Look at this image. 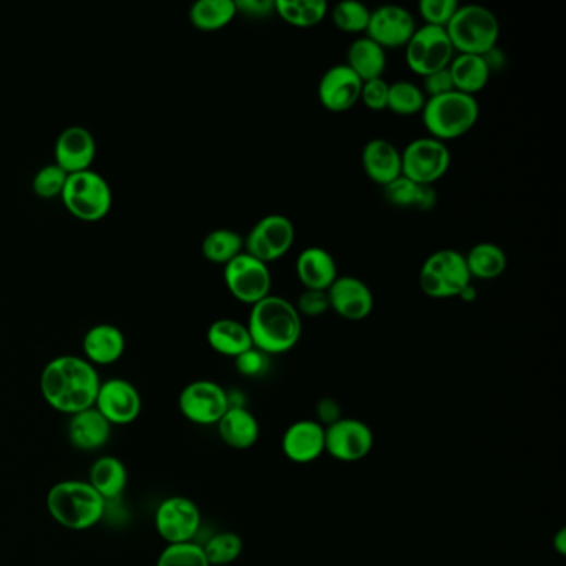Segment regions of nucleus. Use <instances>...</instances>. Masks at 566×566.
<instances>
[{"mask_svg":"<svg viewBox=\"0 0 566 566\" xmlns=\"http://www.w3.org/2000/svg\"><path fill=\"white\" fill-rule=\"evenodd\" d=\"M200 527L202 511L192 498L181 495L165 498L155 511V528L168 545L193 542Z\"/></svg>","mask_w":566,"mask_h":566,"instance_id":"f8f14e48","label":"nucleus"},{"mask_svg":"<svg viewBox=\"0 0 566 566\" xmlns=\"http://www.w3.org/2000/svg\"><path fill=\"white\" fill-rule=\"evenodd\" d=\"M238 372L244 377H257V375L264 374L268 369V356L264 352L257 351L256 348L248 349L243 354L238 356L234 359Z\"/></svg>","mask_w":566,"mask_h":566,"instance_id":"37998d69","label":"nucleus"},{"mask_svg":"<svg viewBox=\"0 0 566 566\" xmlns=\"http://www.w3.org/2000/svg\"><path fill=\"white\" fill-rule=\"evenodd\" d=\"M479 117L477 98L457 91L427 98L422 110V122L429 135L444 143L469 133L479 122Z\"/></svg>","mask_w":566,"mask_h":566,"instance_id":"20e7f679","label":"nucleus"},{"mask_svg":"<svg viewBox=\"0 0 566 566\" xmlns=\"http://www.w3.org/2000/svg\"><path fill=\"white\" fill-rule=\"evenodd\" d=\"M294 238V225L288 216H264L244 238V253L269 264L281 260L291 251Z\"/></svg>","mask_w":566,"mask_h":566,"instance_id":"9b49d317","label":"nucleus"},{"mask_svg":"<svg viewBox=\"0 0 566 566\" xmlns=\"http://www.w3.org/2000/svg\"><path fill=\"white\" fill-rule=\"evenodd\" d=\"M483 60H485L486 67H489L490 73L498 72L507 65V57H505L504 50L494 47L489 52L483 53Z\"/></svg>","mask_w":566,"mask_h":566,"instance_id":"de8ad7c7","label":"nucleus"},{"mask_svg":"<svg viewBox=\"0 0 566 566\" xmlns=\"http://www.w3.org/2000/svg\"><path fill=\"white\" fill-rule=\"evenodd\" d=\"M69 441L82 451H95L104 448L111 437V424L95 407L70 416Z\"/></svg>","mask_w":566,"mask_h":566,"instance_id":"4be33fe9","label":"nucleus"},{"mask_svg":"<svg viewBox=\"0 0 566 566\" xmlns=\"http://www.w3.org/2000/svg\"><path fill=\"white\" fill-rule=\"evenodd\" d=\"M330 17L339 31L346 34H361L368 31L371 9L358 0H346L333 9Z\"/></svg>","mask_w":566,"mask_h":566,"instance_id":"e433bc0d","label":"nucleus"},{"mask_svg":"<svg viewBox=\"0 0 566 566\" xmlns=\"http://www.w3.org/2000/svg\"><path fill=\"white\" fill-rule=\"evenodd\" d=\"M181 416L196 425H216L230 409L228 393L213 381L188 384L178 397Z\"/></svg>","mask_w":566,"mask_h":566,"instance_id":"ddd939ff","label":"nucleus"},{"mask_svg":"<svg viewBox=\"0 0 566 566\" xmlns=\"http://www.w3.org/2000/svg\"><path fill=\"white\" fill-rule=\"evenodd\" d=\"M317 419H320V424L323 427H327V425L334 424V422L339 421L341 419V409L337 406L336 400L333 399H323L320 404H317Z\"/></svg>","mask_w":566,"mask_h":566,"instance_id":"49530a36","label":"nucleus"},{"mask_svg":"<svg viewBox=\"0 0 566 566\" xmlns=\"http://www.w3.org/2000/svg\"><path fill=\"white\" fill-rule=\"evenodd\" d=\"M400 154H402V177L432 186L447 174L451 164L448 146L432 136L413 140Z\"/></svg>","mask_w":566,"mask_h":566,"instance_id":"9d476101","label":"nucleus"},{"mask_svg":"<svg viewBox=\"0 0 566 566\" xmlns=\"http://www.w3.org/2000/svg\"><path fill=\"white\" fill-rule=\"evenodd\" d=\"M326 447V427L317 421L303 419L286 429L281 438V450L289 462L308 466L316 462Z\"/></svg>","mask_w":566,"mask_h":566,"instance_id":"6ab92c4d","label":"nucleus"},{"mask_svg":"<svg viewBox=\"0 0 566 566\" xmlns=\"http://www.w3.org/2000/svg\"><path fill=\"white\" fill-rule=\"evenodd\" d=\"M361 161L365 174L380 186L402 177V154L389 140L374 139L365 143Z\"/></svg>","mask_w":566,"mask_h":566,"instance_id":"412c9836","label":"nucleus"},{"mask_svg":"<svg viewBox=\"0 0 566 566\" xmlns=\"http://www.w3.org/2000/svg\"><path fill=\"white\" fill-rule=\"evenodd\" d=\"M87 482L108 504L122 497L129 483V472L119 457L105 456L92 463Z\"/></svg>","mask_w":566,"mask_h":566,"instance_id":"a878e982","label":"nucleus"},{"mask_svg":"<svg viewBox=\"0 0 566 566\" xmlns=\"http://www.w3.org/2000/svg\"><path fill=\"white\" fill-rule=\"evenodd\" d=\"M445 31L456 52L483 56L497 47L501 22L483 5H459Z\"/></svg>","mask_w":566,"mask_h":566,"instance_id":"39448f33","label":"nucleus"},{"mask_svg":"<svg viewBox=\"0 0 566 566\" xmlns=\"http://www.w3.org/2000/svg\"><path fill=\"white\" fill-rule=\"evenodd\" d=\"M466 256L467 269H469L470 278L482 279V281H490V279H497L504 275L507 269V254L498 244L494 243H479L463 254Z\"/></svg>","mask_w":566,"mask_h":566,"instance_id":"7c9ffc66","label":"nucleus"},{"mask_svg":"<svg viewBox=\"0 0 566 566\" xmlns=\"http://www.w3.org/2000/svg\"><path fill=\"white\" fill-rule=\"evenodd\" d=\"M246 327L253 348L266 356L291 351L303 334V321L294 304L273 294L251 306Z\"/></svg>","mask_w":566,"mask_h":566,"instance_id":"f03ea898","label":"nucleus"},{"mask_svg":"<svg viewBox=\"0 0 566 566\" xmlns=\"http://www.w3.org/2000/svg\"><path fill=\"white\" fill-rule=\"evenodd\" d=\"M209 566H228L243 553V540L238 533L221 532L213 535L203 546Z\"/></svg>","mask_w":566,"mask_h":566,"instance_id":"c9c22d12","label":"nucleus"},{"mask_svg":"<svg viewBox=\"0 0 566 566\" xmlns=\"http://www.w3.org/2000/svg\"><path fill=\"white\" fill-rule=\"evenodd\" d=\"M82 348L92 365L116 364L125 352V334L113 324H97L85 333Z\"/></svg>","mask_w":566,"mask_h":566,"instance_id":"b1692460","label":"nucleus"},{"mask_svg":"<svg viewBox=\"0 0 566 566\" xmlns=\"http://www.w3.org/2000/svg\"><path fill=\"white\" fill-rule=\"evenodd\" d=\"M60 198L67 212L82 221H100L113 203L110 184L94 170L69 174Z\"/></svg>","mask_w":566,"mask_h":566,"instance_id":"423d86ee","label":"nucleus"},{"mask_svg":"<svg viewBox=\"0 0 566 566\" xmlns=\"http://www.w3.org/2000/svg\"><path fill=\"white\" fill-rule=\"evenodd\" d=\"M157 566H209L203 546L195 542L167 545L157 559Z\"/></svg>","mask_w":566,"mask_h":566,"instance_id":"4c0bfd02","label":"nucleus"},{"mask_svg":"<svg viewBox=\"0 0 566 566\" xmlns=\"http://www.w3.org/2000/svg\"><path fill=\"white\" fill-rule=\"evenodd\" d=\"M454 88L460 94L472 95L482 92L490 81L489 67L482 56H470V53H459L451 59L448 65Z\"/></svg>","mask_w":566,"mask_h":566,"instance_id":"c756f323","label":"nucleus"},{"mask_svg":"<svg viewBox=\"0 0 566 566\" xmlns=\"http://www.w3.org/2000/svg\"><path fill=\"white\" fill-rule=\"evenodd\" d=\"M472 282L466 256L456 250H438L424 261L419 275L422 292L432 299L459 298Z\"/></svg>","mask_w":566,"mask_h":566,"instance_id":"0eeeda50","label":"nucleus"},{"mask_svg":"<svg viewBox=\"0 0 566 566\" xmlns=\"http://www.w3.org/2000/svg\"><path fill=\"white\" fill-rule=\"evenodd\" d=\"M346 65L361 79L362 82L383 79L387 67L386 50L377 46L369 37H359L348 49Z\"/></svg>","mask_w":566,"mask_h":566,"instance_id":"c85d7f7f","label":"nucleus"},{"mask_svg":"<svg viewBox=\"0 0 566 566\" xmlns=\"http://www.w3.org/2000/svg\"><path fill=\"white\" fill-rule=\"evenodd\" d=\"M329 310L346 321H364L374 310V296L371 288L356 276H337L327 289Z\"/></svg>","mask_w":566,"mask_h":566,"instance_id":"f3484780","label":"nucleus"},{"mask_svg":"<svg viewBox=\"0 0 566 566\" xmlns=\"http://www.w3.org/2000/svg\"><path fill=\"white\" fill-rule=\"evenodd\" d=\"M53 154H56V164L65 173L91 170L97 157V142L91 130L85 127H69L57 136Z\"/></svg>","mask_w":566,"mask_h":566,"instance_id":"aec40b11","label":"nucleus"},{"mask_svg":"<svg viewBox=\"0 0 566 566\" xmlns=\"http://www.w3.org/2000/svg\"><path fill=\"white\" fill-rule=\"evenodd\" d=\"M238 15L234 0H198L190 9V22L203 32H216L230 25Z\"/></svg>","mask_w":566,"mask_h":566,"instance_id":"2f4dec72","label":"nucleus"},{"mask_svg":"<svg viewBox=\"0 0 566 566\" xmlns=\"http://www.w3.org/2000/svg\"><path fill=\"white\" fill-rule=\"evenodd\" d=\"M244 251V238L233 230L212 231L202 243V253L206 260L215 264H228Z\"/></svg>","mask_w":566,"mask_h":566,"instance_id":"72a5a7b5","label":"nucleus"},{"mask_svg":"<svg viewBox=\"0 0 566 566\" xmlns=\"http://www.w3.org/2000/svg\"><path fill=\"white\" fill-rule=\"evenodd\" d=\"M364 82L346 63L333 65L324 72L317 87L321 105L333 113L351 110L361 100Z\"/></svg>","mask_w":566,"mask_h":566,"instance_id":"a211bd4d","label":"nucleus"},{"mask_svg":"<svg viewBox=\"0 0 566 566\" xmlns=\"http://www.w3.org/2000/svg\"><path fill=\"white\" fill-rule=\"evenodd\" d=\"M369 110L384 111L387 110V101H389V84L384 79H374L362 84L361 100Z\"/></svg>","mask_w":566,"mask_h":566,"instance_id":"a19ab883","label":"nucleus"},{"mask_svg":"<svg viewBox=\"0 0 566 566\" xmlns=\"http://www.w3.org/2000/svg\"><path fill=\"white\" fill-rule=\"evenodd\" d=\"M553 546H555L556 552L559 555H565L566 552V530L565 528H559L558 533H556L555 539H553Z\"/></svg>","mask_w":566,"mask_h":566,"instance_id":"09e8293b","label":"nucleus"},{"mask_svg":"<svg viewBox=\"0 0 566 566\" xmlns=\"http://www.w3.org/2000/svg\"><path fill=\"white\" fill-rule=\"evenodd\" d=\"M296 275L304 289L327 291L337 279V264L329 251L320 246L306 248L296 260Z\"/></svg>","mask_w":566,"mask_h":566,"instance_id":"5701e85b","label":"nucleus"},{"mask_svg":"<svg viewBox=\"0 0 566 566\" xmlns=\"http://www.w3.org/2000/svg\"><path fill=\"white\" fill-rule=\"evenodd\" d=\"M206 341H208L209 348L213 351L233 359L246 352L248 349L253 348V341H251L246 324L240 323L237 320H230V317L215 321L208 327Z\"/></svg>","mask_w":566,"mask_h":566,"instance_id":"bb28decb","label":"nucleus"},{"mask_svg":"<svg viewBox=\"0 0 566 566\" xmlns=\"http://www.w3.org/2000/svg\"><path fill=\"white\" fill-rule=\"evenodd\" d=\"M374 447V432L359 419L341 418L326 427V447L337 462L354 463L365 459Z\"/></svg>","mask_w":566,"mask_h":566,"instance_id":"4468645a","label":"nucleus"},{"mask_svg":"<svg viewBox=\"0 0 566 566\" xmlns=\"http://www.w3.org/2000/svg\"><path fill=\"white\" fill-rule=\"evenodd\" d=\"M457 9H459L457 0H421L419 2V12H421L425 25H435V27H447Z\"/></svg>","mask_w":566,"mask_h":566,"instance_id":"ea45409f","label":"nucleus"},{"mask_svg":"<svg viewBox=\"0 0 566 566\" xmlns=\"http://www.w3.org/2000/svg\"><path fill=\"white\" fill-rule=\"evenodd\" d=\"M477 288L475 286L470 282V285H467L466 288L462 289V292H460L459 298L462 299L463 303H473L477 299Z\"/></svg>","mask_w":566,"mask_h":566,"instance_id":"8fccbe9b","label":"nucleus"},{"mask_svg":"<svg viewBox=\"0 0 566 566\" xmlns=\"http://www.w3.org/2000/svg\"><path fill=\"white\" fill-rule=\"evenodd\" d=\"M219 438L234 450H248L260 438V422L246 407H230L218 422Z\"/></svg>","mask_w":566,"mask_h":566,"instance_id":"393cba45","label":"nucleus"},{"mask_svg":"<svg viewBox=\"0 0 566 566\" xmlns=\"http://www.w3.org/2000/svg\"><path fill=\"white\" fill-rule=\"evenodd\" d=\"M384 196L397 208L418 209L427 213L437 205V192L432 184L416 183L406 177H399L384 186Z\"/></svg>","mask_w":566,"mask_h":566,"instance_id":"cd10ccee","label":"nucleus"},{"mask_svg":"<svg viewBox=\"0 0 566 566\" xmlns=\"http://www.w3.org/2000/svg\"><path fill=\"white\" fill-rule=\"evenodd\" d=\"M454 91H456V88H454V82H451L448 67L447 69L431 73V75L424 77V84H422V92H424L427 98L441 97V95Z\"/></svg>","mask_w":566,"mask_h":566,"instance_id":"c03bdc74","label":"nucleus"},{"mask_svg":"<svg viewBox=\"0 0 566 566\" xmlns=\"http://www.w3.org/2000/svg\"><path fill=\"white\" fill-rule=\"evenodd\" d=\"M94 407L111 425H130L140 418L142 396L129 381L113 377L100 384Z\"/></svg>","mask_w":566,"mask_h":566,"instance_id":"2eb2a0df","label":"nucleus"},{"mask_svg":"<svg viewBox=\"0 0 566 566\" xmlns=\"http://www.w3.org/2000/svg\"><path fill=\"white\" fill-rule=\"evenodd\" d=\"M67 177H69V173H65L59 165H46V167L40 168L35 173L34 181H32L35 195L44 200L56 198V196L62 195Z\"/></svg>","mask_w":566,"mask_h":566,"instance_id":"58836bf2","label":"nucleus"},{"mask_svg":"<svg viewBox=\"0 0 566 566\" xmlns=\"http://www.w3.org/2000/svg\"><path fill=\"white\" fill-rule=\"evenodd\" d=\"M416 31L418 25L410 11L400 5H383L371 11L365 37L374 40L384 50L400 49L409 44Z\"/></svg>","mask_w":566,"mask_h":566,"instance_id":"dca6fc26","label":"nucleus"},{"mask_svg":"<svg viewBox=\"0 0 566 566\" xmlns=\"http://www.w3.org/2000/svg\"><path fill=\"white\" fill-rule=\"evenodd\" d=\"M100 375L95 365L79 356H59L40 374V393L53 410L67 416L95 406Z\"/></svg>","mask_w":566,"mask_h":566,"instance_id":"f257e3e1","label":"nucleus"},{"mask_svg":"<svg viewBox=\"0 0 566 566\" xmlns=\"http://www.w3.org/2000/svg\"><path fill=\"white\" fill-rule=\"evenodd\" d=\"M222 276L231 296L248 306H254L261 299L272 294L273 278L268 264H264L263 261L256 260L244 251L240 256L225 264Z\"/></svg>","mask_w":566,"mask_h":566,"instance_id":"1a4fd4ad","label":"nucleus"},{"mask_svg":"<svg viewBox=\"0 0 566 566\" xmlns=\"http://www.w3.org/2000/svg\"><path fill=\"white\" fill-rule=\"evenodd\" d=\"M454 57L456 50L448 39L447 31L435 25L418 27L406 46L407 67L422 79L437 70L447 69Z\"/></svg>","mask_w":566,"mask_h":566,"instance_id":"6e6552de","label":"nucleus"},{"mask_svg":"<svg viewBox=\"0 0 566 566\" xmlns=\"http://www.w3.org/2000/svg\"><path fill=\"white\" fill-rule=\"evenodd\" d=\"M237 9L241 14L253 19H266L276 14L275 0H237Z\"/></svg>","mask_w":566,"mask_h":566,"instance_id":"a18cd8bd","label":"nucleus"},{"mask_svg":"<svg viewBox=\"0 0 566 566\" xmlns=\"http://www.w3.org/2000/svg\"><path fill=\"white\" fill-rule=\"evenodd\" d=\"M47 510L60 527L84 532L104 518L107 502L87 480H63L49 490Z\"/></svg>","mask_w":566,"mask_h":566,"instance_id":"7ed1b4c3","label":"nucleus"},{"mask_svg":"<svg viewBox=\"0 0 566 566\" xmlns=\"http://www.w3.org/2000/svg\"><path fill=\"white\" fill-rule=\"evenodd\" d=\"M275 12L292 27H316L327 14L324 0H276Z\"/></svg>","mask_w":566,"mask_h":566,"instance_id":"473e14b6","label":"nucleus"},{"mask_svg":"<svg viewBox=\"0 0 566 566\" xmlns=\"http://www.w3.org/2000/svg\"><path fill=\"white\" fill-rule=\"evenodd\" d=\"M296 310L301 316L317 317L329 311V299L326 291L304 289L296 301Z\"/></svg>","mask_w":566,"mask_h":566,"instance_id":"79ce46f5","label":"nucleus"},{"mask_svg":"<svg viewBox=\"0 0 566 566\" xmlns=\"http://www.w3.org/2000/svg\"><path fill=\"white\" fill-rule=\"evenodd\" d=\"M425 101H427V97H425L424 92L412 82L399 81L389 84L387 110L394 111L396 116H418L424 110Z\"/></svg>","mask_w":566,"mask_h":566,"instance_id":"f704fd0d","label":"nucleus"}]
</instances>
